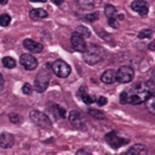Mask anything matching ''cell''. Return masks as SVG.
Listing matches in <instances>:
<instances>
[{
  "mask_svg": "<svg viewBox=\"0 0 155 155\" xmlns=\"http://www.w3.org/2000/svg\"><path fill=\"white\" fill-rule=\"evenodd\" d=\"M155 93V82L153 80L136 83L120 94V101L123 104L138 105L146 102Z\"/></svg>",
  "mask_w": 155,
  "mask_h": 155,
  "instance_id": "obj_1",
  "label": "cell"
},
{
  "mask_svg": "<svg viewBox=\"0 0 155 155\" xmlns=\"http://www.w3.org/2000/svg\"><path fill=\"white\" fill-rule=\"evenodd\" d=\"M104 54H105V51L102 47L91 45L87 46L86 51L83 53V60L86 64L95 65L99 63L100 61H102V58H104Z\"/></svg>",
  "mask_w": 155,
  "mask_h": 155,
  "instance_id": "obj_2",
  "label": "cell"
},
{
  "mask_svg": "<svg viewBox=\"0 0 155 155\" xmlns=\"http://www.w3.org/2000/svg\"><path fill=\"white\" fill-rule=\"evenodd\" d=\"M50 83V73L48 69L44 68L37 73L34 80V89L37 93H44Z\"/></svg>",
  "mask_w": 155,
  "mask_h": 155,
  "instance_id": "obj_3",
  "label": "cell"
},
{
  "mask_svg": "<svg viewBox=\"0 0 155 155\" xmlns=\"http://www.w3.org/2000/svg\"><path fill=\"white\" fill-rule=\"evenodd\" d=\"M30 119L32 120L33 123H35L36 125H38L41 129H49L52 127L51 119L48 117V115H46L45 113L39 112V110H33L29 114Z\"/></svg>",
  "mask_w": 155,
  "mask_h": 155,
  "instance_id": "obj_4",
  "label": "cell"
},
{
  "mask_svg": "<svg viewBox=\"0 0 155 155\" xmlns=\"http://www.w3.org/2000/svg\"><path fill=\"white\" fill-rule=\"evenodd\" d=\"M134 77H135V72L131 66H121L116 71V79L121 84H127V83L132 82Z\"/></svg>",
  "mask_w": 155,
  "mask_h": 155,
  "instance_id": "obj_5",
  "label": "cell"
},
{
  "mask_svg": "<svg viewBox=\"0 0 155 155\" xmlns=\"http://www.w3.org/2000/svg\"><path fill=\"white\" fill-rule=\"evenodd\" d=\"M105 141L107 142V144L112 149H118L122 146H125L130 142L129 139H125L123 137L117 135L116 132H110L105 135Z\"/></svg>",
  "mask_w": 155,
  "mask_h": 155,
  "instance_id": "obj_6",
  "label": "cell"
},
{
  "mask_svg": "<svg viewBox=\"0 0 155 155\" xmlns=\"http://www.w3.org/2000/svg\"><path fill=\"white\" fill-rule=\"evenodd\" d=\"M52 70L58 78H67L71 73L70 66L63 60H56L52 64Z\"/></svg>",
  "mask_w": 155,
  "mask_h": 155,
  "instance_id": "obj_7",
  "label": "cell"
},
{
  "mask_svg": "<svg viewBox=\"0 0 155 155\" xmlns=\"http://www.w3.org/2000/svg\"><path fill=\"white\" fill-rule=\"evenodd\" d=\"M69 121L75 129L82 130L86 127V118L79 110H71L69 114Z\"/></svg>",
  "mask_w": 155,
  "mask_h": 155,
  "instance_id": "obj_8",
  "label": "cell"
},
{
  "mask_svg": "<svg viewBox=\"0 0 155 155\" xmlns=\"http://www.w3.org/2000/svg\"><path fill=\"white\" fill-rule=\"evenodd\" d=\"M19 62H20V65L24 67L25 69L27 70H35L38 66V62H37L36 58L32 55L30 53H24L20 55V58H19Z\"/></svg>",
  "mask_w": 155,
  "mask_h": 155,
  "instance_id": "obj_9",
  "label": "cell"
},
{
  "mask_svg": "<svg viewBox=\"0 0 155 155\" xmlns=\"http://www.w3.org/2000/svg\"><path fill=\"white\" fill-rule=\"evenodd\" d=\"M71 46L72 48L78 52H81V53H84L87 49V45L85 43V39L83 37H81L80 35L78 34L77 32H73L71 34Z\"/></svg>",
  "mask_w": 155,
  "mask_h": 155,
  "instance_id": "obj_10",
  "label": "cell"
},
{
  "mask_svg": "<svg viewBox=\"0 0 155 155\" xmlns=\"http://www.w3.org/2000/svg\"><path fill=\"white\" fill-rule=\"evenodd\" d=\"M131 8L134 12L138 13L140 16H142V17L147 16L149 13V5L143 0H136V1H133V2L131 3Z\"/></svg>",
  "mask_w": 155,
  "mask_h": 155,
  "instance_id": "obj_11",
  "label": "cell"
},
{
  "mask_svg": "<svg viewBox=\"0 0 155 155\" xmlns=\"http://www.w3.org/2000/svg\"><path fill=\"white\" fill-rule=\"evenodd\" d=\"M14 142H15V137L13 134L8 133V132H3L0 134V147L3 149H10L13 147Z\"/></svg>",
  "mask_w": 155,
  "mask_h": 155,
  "instance_id": "obj_12",
  "label": "cell"
},
{
  "mask_svg": "<svg viewBox=\"0 0 155 155\" xmlns=\"http://www.w3.org/2000/svg\"><path fill=\"white\" fill-rule=\"evenodd\" d=\"M24 47L27 50L31 51L32 53H41L44 49V46L39 43H36L35 41L30 38H27L24 41Z\"/></svg>",
  "mask_w": 155,
  "mask_h": 155,
  "instance_id": "obj_13",
  "label": "cell"
},
{
  "mask_svg": "<svg viewBox=\"0 0 155 155\" xmlns=\"http://www.w3.org/2000/svg\"><path fill=\"white\" fill-rule=\"evenodd\" d=\"M148 154V149L144 144L136 143L133 144L129 150L125 152V155H147Z\"/></svg>",
  "mask_w": 155,
  "mask_h": 155,
  "instance_id": "obj_14",
  "label": "cell"
},
{
  "mask_svg": "<svg viewBox=\"0 0 155 155\" xmlns=\"http://www.w3.org/2000/svg\"><path fill=\"white\" fill-rule=\"evenodd\" d=\"M101 81L105 84H113L117 81L116 79V71L114 69H107L101 75Z\"/></svg>",
  "mask_w": 155,
  "mask_h": 155,
  "instance_id": "obj_15",
  "label": "cell"
},
{
  "mask_svg": "<svg viewBox=\"0 0 155 155\" xmlns=\"http://www.w3.org/2000/svg\"><path fill=\"white\" fill-rule=\"evenodd\" d=\"M29 15L32 19H41L48 17V13L44 9H32Z\"/></svg>",
  "mask_w": 155,
  "mask_h": 155,
  "instance_id": "obj_16",
  "label": "cell"
},
{
  "mask_svg": "<svg viewBox=\"0 0 155 155\" xmlns=\"http://www.w3.org/2000/svg\"><path fill=\"white\" fill-rule=\"evenodd\" d=\"M50 112H51L52 115H53L54 117H56V118L64 119L65 116H66V110L63 107H61L60 105H58V104H53V105L50 107Z\"/></svg>",
  "mask_w": 155,
  "mask_h": 155,
  "instance_id": "obj_17",
  "label": "cell"
},
{
  "mask_svg": "<svg viewBox=\"0 0 155 155\" xmlns=\"http://www.w3.org/2000/svg\"><path fill=\"white\" fill-rule=\"evenodd\" d=\"M79 96H80V98L83 100V102H84L85 104H93L94 102H95V98H93L87 93L85 87H82V88L79 91Z\"/></svg>",
  "mask_w": 155,
  "mask_h": 155,
  "instance_id": "obj_18",
  "label": "cell"
},
{
  "mask_svg": "<svg viewBox=\"0 0 155 155\" xmlns=\"http://www.w3.org/2000/svg\"><path fill=\"white\" fill-rule=\"evenodd\" d=\"M75 32L80 35L81 37H83V38H88V37L91 36V30L88 28H86L85 26H79L77 28V30H75Z\"/></svg>",
  "mask_w": 155,
  "mask_h": 155,
  "instance_id": "obj_19",
  "label": "cell"
},
{
  "mask_svg": "<svg viewBox=\"0 0 155 155\" xmlns=\"http://www.w3.org/2000/svg\"><path fill=\"white\" fill-rule=\"evenodd\" d=\"M104 13H105V16L107 17V19H110V18H116L117 10L114 5H106L105 9H104Z\"/></svg>",
  "mask_w": 155,
  "mask_h": 155,
  "instance_id": "obj_20",
  "label": "cell"
},
{
  "mask_svg": "<svg viewBox=\"0 0 155 155\" xmlns=\"http://www.w3.org/2000/svg\"><path fill=\"white\" fill-rule=\"evenodd\" d=\"M146 107L152 115H155V96L153 95L146 101Z\"/></svg>",
  "mask_w": 155,
  "mask_h": 155,
  "instance_id": "obj_21",
  "label": "cell"
},
{
  "mask_svg": "<svg viewBox=\"0 0 155 155\" xmlns=\"http://www.w3.org/2000/svg\"><path fill=\"white\" fill-rule=\"evenodd\" d=\"M2 65L5 68H9V69L15 68L16 61L14 60L13 58H11V56H5V58H2Z\"/></svg>",
  "mask_w": 155,
  "mask_h": 155,
  "instance_id": "obj_22",
  "label": "cell"
},
{
  "mask_svg": "<svg viewBox=\"0 0 155 155\" xmlns=\"http://www.w3.org/2000/svg\"><path fill=\"white\" fill-rule=\"evenodd\" d=\"M88 114L91 115V116H93L94 118L98 119V120H104V119H106L105 115H104L101 110H95V108H89Z\"/></svg>",
  "mask_w": 155,
  "mask_h": 155,
  "instance_id": "obj_23",
  "label": "cell"
},
{
  "mask_svg": "<svg viewBox=\"0 0 155 155\" xmlns=\"http://www.w3.org/2000/svg\"><path fill=\"white\" fill-rule=\"evenodd\" d=\"M11 16L9 15V14H1L0 15V26L1 27H8L10 25V22H11Z\"/></svg>",
  "mask_w": 155,
  "mask_h": 155,
  "instance_id": "obj_24",
  "label": "cell"
},
{
  "mask_svg": "<svg viewBox=\"0 0 155 155\" xmlns=\"http://www.w3.org/2000/svg\"><path fill=\"white\" fill-rule=\"evenodd\" d=\"M152 34H153V32L150 29H143V30L140 31L139 34H138V38H140V39L150 38V37L152 36Z\"/></svg>",
  "mask_w": 155,
  "mask_h": 155,
  "instance_id": "obj_25",
  "label": "cell"
},
{
  "mask_svg": "<svg viewBox=\"0 0 155 155\" xmlns=\"http://www.w3.org/2000/svg\"><path fill=\"white\" fill-rule=\"evenodd\" d=\"M84 17H85L84 19L86 20V21L94 22L99 19V13H98V12H94V13H89V14H87V15H85Z\"/></svg>",
  "mask_w": 155,
  "mask_h": 155,
  "instance_id": "obj_26",
  "label": "cell"
},
{
  "mask_svg": "<svg viewBox=\"0 0 155 155\" xmlns=\"http://www.w3.org/2000/svg\"><path fill=\"white\" fill-rule=\"evenodd\" d=\"M9 119L12 123H19L21 122V116L16 113H12V114L9 115Z\"/></svg>",
  "mask_w": 155,
  "mask_h": 155,
  "instance_id": "obj_27",
  "label": "cell"
},
{
  "mask_svg": "<svg viewBox=\"0 0 155 155\" xmlns=\"http://www.w3.org/2000/svg\"><path fill=\"white\" fill-rule=\"evenodd\" d=\"M21 91L25 95H30V94L32 93V86H31L29 83H25L21 87Z\"/></svg>",
  "mask_w": 155,
  "mask_h": 155,
  "instance_id": "obj_28",
  "label": "cell"
},
{
  "mask_svg": "<svg viewBox=\"0 0 155 155\" xmlns=\"http://www.w3.org/2000/svg\"><path fill=\"white\" fill-rule=\"evenodd\" d=\"M107 21H108V25H110L112 28H114V29H118V27H119V22L117 21V19L116 18H110V19H107Z\"/></svg>",
  "mask_w": 155,
  "mask_h": 155,
  "instance_id": "obj_29",
  "label": "cell"
},
{
  "mask_svg": "<svg viewBox=\"0 0 155 155\" xmlns=\"http://www.w3.org/2000/svg\"><path fill=\"white\" fill-rule=\"evenodd\" d=\"M107 103V99H106L105 97H99L97 100V104L99 106H103L105 105V104Z\"/></svg>",
  "mask_w": 155,
  "mask_h": 155,
  "instance_id": "obj_30",
  "label": "cell"
},
{
  "mask_svg": "<svg viewBox=\"0 0 155 155\" xmlns=\"http://www.w3.org/2000/svg\"><path fill=\"white\" fill-rule=\"evenodd\" d=\"M75 155H93L91 153H89L88 151L84 150V149H81V150H78Z\"/></svg>",
  "mask_w": 155,
  "mask_h": 155,
  "instance_id": "obj_31",
  "label": "cell"
},
{
  "mask_svg": "<svg viewBox=\"0 0 155 155\" xmlns=\"http://www.w3.org/2000/svg\"><path fill=\"white\" fill-rule=\"evenodd\" d=\"M148 48H149L150 50H152V51H155V41H153L152 43L149 44Z\"/></svg>",
  "mask_w": 155,
  "mask_h": 155,
  "instance_id": "obj_32",
  "label": "cell"
},
{
  "mask_svg": "<svg viewBox=\"0 0 155 155\" xmlns=\"http://www.w3.org/2000/svg\"><path fill=\"white\" fill-rule=\"evenodd\" d=\"M3 84H5V80H3V77L1 75V73H0V91L2 89Z\"/></svg>",
  "mask_w": 155,
  "mask_h": 155,
  "instance_id": "obj_33",
  "label": "cell"
},
{
  "mask_svg": "<svg viewBox=\"0 0 155 155\" xmlns=\"http://www.w3.org/2000/svg\"><path fill=\"white\" fill-rule=\"evenodd\" d=\"M5 3H8V1H0V5H5Z\"/></svg>",
  "mask_w": 155,
  "mask_h": 155,
  "instance_id": "obj_34",
  "label": "cell"
},
{
  "mask_svg": "<svg viewBox=\"0 0 155 155\" xmlns=\"http://www.w3.org/2000/svg\"><path fill=\"white\" fill-rule=\"evenodd\" d=\"M119 19H123V15H119Z\"/></svg>",
  "mask_w": 155,
  "mask_h": 155,
  "instance_id": "obj_35",
  "label": "cell"
}]
</instances>
